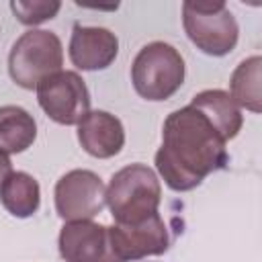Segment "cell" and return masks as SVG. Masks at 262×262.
Returning <instances> with one entry per match:
<instances>
[{
  "label": "cell",
  "mask_w": 262,
  "mask_h": 262,
  "mask_svg": "<svg viewBox=\"0 0 262 262\" xmlns=\"http://www.w3.org/2000/svg\"><path fill=\"white\" fill-rule=\"evenodd\" d=\"M227 141L213 123L190 104L172 111L162 127V145L156 151V170L176 192L196 188L209 174L229 164Z\"/></svg>",
  "instance_id": "obj_1"
},
{
  "label": "cell",
  "mask_w": 262,
  "mask_h": 262,
  "mask_svg": "<svg viewBox=\"0 0 262 262\" xmlns=\"http://www.w3.org/2000/svg\"><path fill=\"white\" fill-rule=\"evenodd\" d=\"M106 207L119 225H133L158 213L162 184L158 174L145 164H129L113 174L106 194Z\"/></svg>",
  "instance_id": "obj_2"
},
{
  "label": "cell",
  "mask_w": 262,
  "mask_h": 262,
  "mask_svg": "<svg viewBox=\"0 0 262 262\" xmlns=\"http://www.w3.org/2000/svg\"><path fill=\"white\" fill-rule=\"evenodd\" d=\"M186 66L180 51L166 41H151L139 49L131 63V82L145 100H168L184 82Z\"/></svg>",
  "instance_id": "obj_3"
},
{
  "label": "cell",
  "mask_w": 262,
  "mask_h": 262,
  "mask_svg": "<svg viewBox=\"0 0 262 262\" xmlns=\"http://www.w3.org/2000/svg\"><path fill=\"white\" fill-rule=\"evenodd\" d=\"M61 66L63 47L53 31L31 29L12 43L8 53V74L25 90L37 88L45 78L59 72Z\"/></svg>",
  "instance_id": "obj_4"
},
{
  "label": "cell",
  "mask_w": 262,
  "mask_h": 262,
  "mask_svg": "<svg viewBox=\"0 0 262 262\" xmlns=\"http://www.w3.org/2000/svg\"><path fill=\"white\" fill-rule=\"evenodd\" d=\"M182 25L186 37L207 55L221 57L235 49L239 27L225 2H194L182 4Z\"/></svg>",
  "instance_id": "obj_5"
},
{
  "label": "cell",
  "mask_w": 262,
  "mask_h": 262,
  "mask_svg": "<svg viewBox=\"0 0 262 262\" xmlns=\"http://www.w3.org/2000/svg\"><path fill=\"white\" fill-rule=\"evenodd\" d=\"M43 113L59 125H78L90 113V92L80 74L59 70L45 78L37 88Z\"/></svg>",
  "instance_id": "obj_6"
},
{
  "label": "cell",
  "mask_w": 262,
  "mask_h": 262,
  "mask_svg": "<svg viewBox=\"0 0 262 262\" xmlns=\"http://www.w3.org/2000/svg\"><path fill=\"white\" fill-rule=\"evenodd\" d=\"M104 194L106 186L98 174L82 168L70 170L55 182V213L66 223L90 221L104 209Z\"/></svg>",
  "instance_id": "obj_7"
},
{
  "label": "cell",
  "mask_w": 262,
  "mask_h": 262,
  "mask_svg": "<svg viewBox=\"0 0 262 262\" xmlns=\"http://www.w3.org/2000/svg\"><path fill=\"white\" fill-rule=\"evenodd\" d=\"M57 250L63 262H121L108 227L92 219L66 223L57 235Z\"/></svg>",
  "instance_id": "obj_8"
},
{
  "label": "cell",
  "mask_w": 262,
  "mask_h": 262,
  "mask_svg": "<svg viewBox=\"0 0 262 262\" xmlns=\"http://www.w3.org/2000/svg\"><path fill=\"white\" fill-rule=\"evenodd\" d=\"M115 254L121 262L160 256L170 248V231L160 213L133 225L115 223L108 227Z\"/></svg>",
  "instance_id": "obj_9"
},
{
  "label": "cell",
  "mask_w": 262,
  "mask_h": 262,
  "mask_svg": "<svg viewBox=\"0 0 262 262\" xmlns=\"http://www.w3.org/2000/svg\"><path fill=\"white\" fill-rule=\"evenodd\" d=\"M68 53L78 70H106L119 55V39L111 29L104 27L74 25Z\"/></svg>",
  "instance_id": "obj_10"
},
{
  "label": "cell",
  "mask_w": 262,
  "mask_h": 262,
  "mask_svg": "<svg viewBox=\"0 0 262 262\" xmlns=\"http://www.w3.org/2000/svg\"><path fill=\"white\" fill-rule=\"evenodd\" d=\"M78 141L86 154L98 160L117 156L125 145V127L106 111H90L78 123Z\"/></svg>",
  "instance_id": "obj_11"
},
{
  "label": "cell",
  "mask_w": 262,
  "mask_h": 262,
  "mask_svg": "<svg viewBox=\"0 0 262 262\" xmlns=\"http://www.w3.org/2000/svg\"><path fill=\"white\" fill-rule=\"evenodd\" d=\"M190 106L201 111L213 123V127L219 131V135L225 141L233 139L242 131L244 115H242L239 106L235 104V100L225 90H219V88L203 90L192 96Z\"/></svg>",
  "instance_id": "obj_12"
},
{
  "label": "cell",
  "mask_w": 262,
  "mask_h": 262,
  "mask_svg": "<svg viewBox=\"0 0 262 262\" xmlns=\"http://www.w3.org/2000/svg\"><path fill=\"white\" fill-rule=\"evenodd\" d=\"M37 139V123L33 115L16 104L0 106V151L23 154Z\"/></svg>",
  "instance_id": "obj_13"
},
{
  "label": "cell",
  "mask_w": 262,
  "mask_h": 262,
  "mask_svg": "<svg viewBox=\"0 0 262 262\" xmlns=\"http://www.w3.org/2000/svg\"><path fill=\"white\" fill-rule=\"evenodd\" d=\"M0 203L10 215L18 219H27L35 215L41 205L39 182L27 172L12 170L0 188Z\"/></svg>",
  "instance_id": "obj_14"
},
{
  "label": "cell",
  "mask_w": 262,
  "mask_h": 262,
  "mask_svg": "<svg viewBox=\"0 0 262 262\" xmlns=\"http://www.w3.org/2000/svg\"><path fill=\"white\" fill-rule=\"evenodd\" d=\"M260 70H262V57L252 55L244 59L231 74L229 90L231 98L237 106H244L252 113L262 111V84H260Z\"/></svg>",
  "instance_id": "obj_15"
},
{
  "label": "cell",
  "mask_w": 262,
  "mask_h": 262,
  "mask_svg": "<svg viewBox=\"0 0 262 262\" xmlns=\"http://www.w3.org/2000/svg\"><path fill=\"white\" fill-rule=\"evenodd\" d=\"M61 8V2L57 0H12L10 10L14 18L27 27L41 25L45 20H51Z\"/></svg>",
  "instance_id": "obj_16"
},
{
  "label": "cell",
  "mask_w": 262,
  "mask_h": 262,
  "mask_svg": "<svg viewBox=\"0 0 262 262\" xmlns=\"http://www.w3.org/2000/svg\"><path fill=\"white\" fill-rule=\"evenodd\" d=\"M12 172V164H10V158L6 154L0 151V188L4 184V180L8 178V174Z\"/></svg>",
  "instance_id": "obj_17"
}]
</instances>
